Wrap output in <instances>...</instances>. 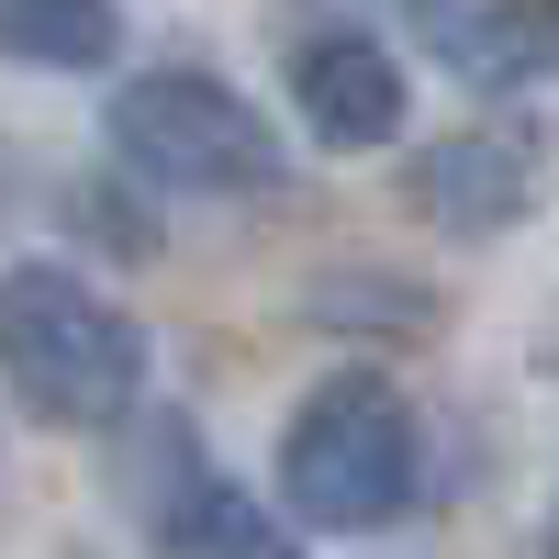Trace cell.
I'll use <instances>...</instances> for the list:
<instances>
[{"instance_id":"6da1fadb","label":"cell","mask_w":559,"mask_h":559,"mask_svg":"<svg viewBox=\"0 0 559 559\" xmlns=\"http://www.w3.org/2000/svg\"><path fill=\"white\" fill-rule=\"evenodd\" d=\"M0 392L57 437H112L146 414V324L68 258L0 269Z\"/></svg>"},{"instance_id":"7a4b0ae2","label":"cell","mask_w":559,"mask_h":559,"mask_svg":"<svg viewBox=\"0 0 559 559\" xmlns=\"http://www.w3.org/2000/svg\"><path fill=\"white\" fill-rule=\"evenodd\" d=\"M269 492L292 515V537H381L426 503V426L381 369H336L292 403Z\"/></svg>"},{"instance_id":"3957f363","label":"cell","mask_w":559,"mask_h":559,"mask_svg":"<svg viewBox=\"0 0 559 559\" xmlns=\"http://www.w3.org/2000/svg\"><path fill=\"white\" fill-rule=\"evenodd\" d=\"M112 157L134 191L157 202H280L292 191V146H280V123L247 102L236 79L213 68H146L112 90Z\"/></svg>"},{"instance_id":"277c9868","label":"cell","mask_w":559,"mask_h":559,"mask_svg":"<svg viewBox=\"0 0 559 559\" xmlns=\"http://www.w3.org/2000/svg\"><path fill=\"white\" fill-rule=\"evenodd\" d=\"M134 515H146L157 548H236V559H280V548H292V515H269V503L224 471L191 414H157V426H146V459H134Z\"/></svg>"},{"instance_id":"5b68a950","label":"cell","mask_w":559,"mask_h":559,"mask_svg":"<svg viewBox=\"0 0 559 559\" xmlns=\"http://www.w3.org/2000/svg\"><path fill=\"white\" fill-rule=\"evenodd\" d=\"M292 123L313 134L324 157H381L403 146V123H414V90H403V57L381 34H347V23H324L292 45Z\"/></svg>"},{"instance_id":"8992f818","label":"cell","mask_w":559,"mask_h":559,"mask_svg":"<svg viewBox=\"0 0 559 559\" xmlns=\"http://www.w3.org/2000/svg\"><path fill=\"white\" fill-rule=\"evenodd\" d=\"M403 12H414V34H426V57L459 90H481V102H515V90L559 79L548 0H403Z\"/></svg>"},{"instance_id":"52a82bcc","label":"cell","mask_w":559,"mask_h":559,"mask_svg":"<svg viewBox=\"0 0 559 559\" xmlns=\"http://www.w3.org/2000/svg\"><path fill=\"white\" fill-rule=\"evenodd\" d=\"M403 202L448 224V236H503V224H526L537 202V146H515V134H437V146L403 157Z\"/></svg>"},{"instance_id":"ba28073f","label":"cell","mask_w":559,"mask_h":559,"mask_svg":"<svg viewBox=\"0 0 559 559\" xmlns=\"http://www.w3.org/2000/svg\"><path fill=\"white\" fill-rule=\"evenodd\" d=\"M0 57L45 79H90L123 57V0H0Z\"/></svg>"},{"instance_id":"9c48e42d","label":"cell","mask_w":559,"mask_h":559,"mask_svg":"<svg viewBox=\"0 0 559 559\" xmlns=\"http://www.w3.org/2000/svg\"><path fill=\"white\" fill-rule=\"evenodd\" d=\"M548 23H559V0H548Z\"/></svg>"},{"instance_id":"30bf717a","label":"cell","mask_w":559,"mask_h":559,"mask_svg":"<svg viewBox=\"0 0 559 559\" xmlns=\"http://www.w3.org/2000/svg\"><path fill=\"white\" fill-rule=\"evenodd\" d=\"M548 537H559V515H548Z\"/></svg>"}]
</instances>
